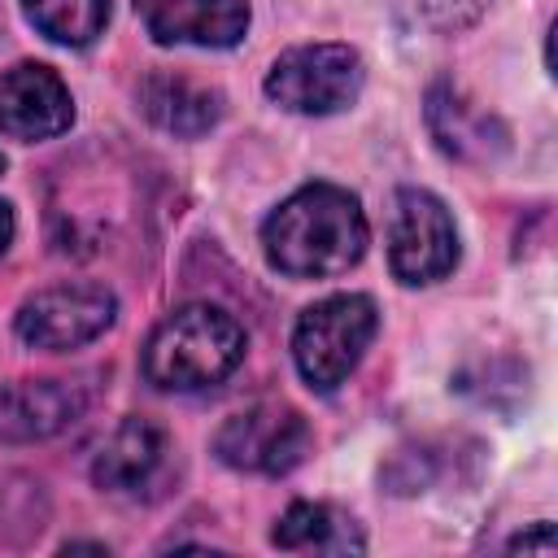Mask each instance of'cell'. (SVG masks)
<instances>
[{
    "instance_id": "obj_15",
    "label": "cell",
    "mask_w": 558,
    "mask_h": 558,
    "mask_svg": "<svg viewBox=\"0 0 558 558\" xmlns=\"http://www.w3.org/2000/svg\"><path fill=\"white\" fill-rule=\"evenodd\" d=\"M26 22L65 48H87L105 35L109 22V0H22Z\"/></svg>"
},
{
    "instance_id": "obj_5",
    "label": "cell",
    "mask_w": 558,
    "mask_h": 558,
    "mask_svg": "<svg viewBox=\"0 0 558 558\" xmlns=\"http://www.w3.org/2000/svg\"><path fill=\"white\" fill-rule=\"evenodd\" d=\"M310 440L314 436H310V423L301 410H292L288 401H253L218 427L214 453L231 471L288 475L292 466L305 462Z\"/></svg>"
},
{
    "instance_id": "obj_18",
    "label": "cell",
    "mask_w": 558,
    "mask_h": 558,
    "mask_svg": "<svg viewBox=\"0 0 558 558\" xmlns=\"http://www.w3.org/2000/svg\"><path fill=\"white\" fill-rule=\"evenodd\" d=\"M0 170H4V153H0Z\"/></svg>"
},
{
    "instance_id": "obj_11",
    "label": "cell",
    "mask_w": 558,
    "mask_h": 558,
    "mask_svg": "<svg viewBox=\"0 0 558 558\" xmlns=\"http://www.w3.org/2000/svg\"><path fill=\"white\" fill-rule=\"evenodd\" d=\"M135 100H140V113L157 131L179 135V140H196L222 122V92L187 74H174V70H153L140 83Z\"/></svg>"
},
{
    "instance_id": "obj_10",
    "label": "cell",
    "mask_w": 558,
    "mask_h": 558,
    "mask_svg": "<svg viewBox=\"0 0 558 558\" xmlns=\"http://www.w3.org/2000/svg\"><path fill=\"white\" fill-rule=\"evenodd\" d=\"M87 410V388L74 379H9L0 384V440L31 445L65 432Z\"/></svg>"
},
{
    "instance_id": "obj_1",
    "label": "cell",
    "mask_w": 558,
    "mask_h": 558,
    "mask_svg": "<svg viewBox=\"0 0 558 558\" xmlns=\"http://www.w3.org/2000/svg\"><path fill=\"white\" fill-rule=\"evenodd\" d=\"M371 227L362 201L336 183H305L266 222V262L288 279H331L362 262Z\"/></svg>"
},
{
    "instance_id": "obj_13",
    "label": "cell",
    "mask_w": 558,
    "mask_h": 558,
    "mask_svg": "<svg viewBox=\"0 0 558 558\" xmlns=\"http://www.w3.org/2000/svg\"><path fill=\"white\" fill-rule=\"evenodd\" d=\"M270 541L292 554H362L366 549L357 519L327 501H292L279 514Z\"/></svg>"
},
{
    "instance_id": "obj_6",
    "label": "cell",
    "mask_w": 558,
    "mask_h": 558,
    "mask_svg": "<svg viewBox=\"0 0 558 558\" xmlns=\"http://www.w3.org/2000/svg\"><path fill=\"white\" fill-rule=\"evenodd\" d=\"M388 266L401 283H436L458 266V227L440 196L401 187L388 214Z\"/></svg>"
},
{
    "instance_id": "obj_17",
    "label": "cell",
    "mask_w": 558,
    "mask_h": 558,
    "mask_svg": "<svg viewBox=\"0 0 558 558\" xmlns=\"http://www.w3.org/2000/svg\"><path fill=\"white\" fill-rule=\"evenodd\" d=\"M13 231H17V218H13V205H9V201H0V257H4V248L13 244Z\"/></svg>"
},
{
    "instance_id": "obj_16",
    "label": "cell",
    "mask_w": 558,
    "mask_h": 558,
    "mask_svg": "<svg viewBox=\"0 0 558 558\" xmlns=\"http://www.w3.org/2000/svg\"><path fill=\"white\" fill-rule=\"evenodd\" d=\"M510 549H523V554H554V527L549 523H536L532 532H519L510 541Z\"/></svg>"
},
{
    "instance_id": "obj_7",
    "label": "cell",
    "mask_w": 558,
    "mask_h": 558,
    "mask_svg": "<svg viewBox=\"0 0 558 558\" xmlns=\"http://www.w3.org/2000/svg\"><path fill=\"white\" fill-rule=\"evenodd\" d=\"M118 318V296L105 283H52L22 301L13 327L17 340L44 353H65L105 336Z\"/></svg>"
},
{
    "instance_id": "obj_2",
    "label": "cell",
    "mask_w": 558,
    "mask_h": 558,
    "mask_svg": "<svg viewBox=\"0 0 558 558\" xmlns=\"http://www.w3.org/2000/svg\"><path fill=\"white\" fill-rule=\"evenodd\" d=\"M244 327L209 301L166 314L144 344V379L161 392H201L244 362Z\"/></svg>"
},
{
    "instance_id": "obj_3",
    "label": "cell",
    "mask_w": 558,
    "mask_h": 558,
    "mask_svg": "<svg viewBox=\"0 0 558 558\" xmlns=\"http://www.w3.org/2000/svg\"><path fill=\"white\" fill-rule=\"evenodd\" d=\"M379 331V310L362 292H336L301 310L292 327V362L314 392H336L366 357Z\"/></svg>"
},
{
    "instance_id": "obj_14",
    "label": "cell",
    "mask_w": 558,
    "mask_h": 558,
    "mask_svg": "<svg viewBox=\"0 0 558 558\" xmlns=\"http://www.w3.org/2000/svg\"><path fill=\"white\" fill-rule=\"evenodd\" d=\"M427 122H432L436 144L449 157H462V161H484V157H493V148L506 144L501 126L488 113H480L471 100H462L453 87H445V83L427 96Z\"/></svg>"
},
{
    "instance_id": "obj_4",
    "label": "cell",
    "mask_w": 558,
    "mask_h": 558,
    "mask_svg": "<svg viewBox=\"0 0 558 558\" xmlns=\"http://www.w3.org/2000/svg\"><path fill=\"white\" fill-rule=\"evenodd\" d=\"M366 70L357 48L349 44H301L275 57V65L266 70V96L288 109V113H305V118H327L349 109L362 96Z\"/></svg>"
},
{
    "instance_id": "obj_9",
    "label": "cell",
    "mask_w": 558,
    "mask_h": 558,
    "mask_svg": "<svg viewBox=\"0 0 558 558\" xmlns=\"http://www.w3.org/2000/svg\"><path fill=\"white\" fill-rule=\"evenodd\" d=\"M135 13L166 48H235L248 35V0H135Z\"/></svg>"
},
{
    "instance_id": "obj_12",
    "label": "cell",
    "mask_w": 558,
    "mask_h": 558,
    "mask_svg": "<svg viewBox=\"0 0 558 558\" xmlns=\"http://www.w3.org/2000/svg\"><path fill=\"white\" fill-rule=\"evenodd\" d=\"M166 458V432L153 423V418H122L109 440L96 449L92 458V480L105 488V493H135L140 484L153 480V471L161 466Z\"/></svg>"
},
{
    "instance_id": "obj_8",
    "label": "cell",
    "mask_w": 558,
    "mask_h": 558,
    "mask_svg": "<svg viewBox=\"0 0 558 558\" xmlns=\"http://www.w3.org/2000/svg\"><path fill=\"white\" fill-rule=\"evenodd\" d=\"M70 122H74V96L52 65L22 61L0 78V131L9 140L39 144L70 131Z\"/></svg>"
}]
</instances>
